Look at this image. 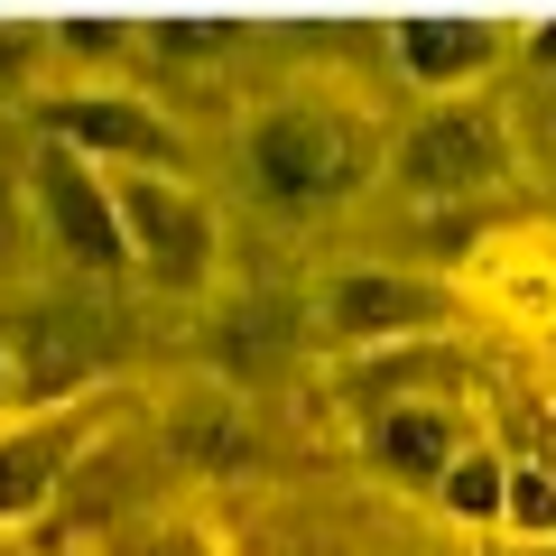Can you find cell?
Instances as JSON below:
<instances>
[{"instance_id":"1","label":"cell","mask_w":556,"mask_h":556,"mask_svg":"<svg viewBox=\"0 0 556 556\" xmlns=\"http://www.w3.org/2000/svg\"><path fill=\"white\" fill-rule=\"evenodd\" d=\"M380 121L334 93H278L241 121V186L278 214H334L380 186Z\"/></svg>"},{"instance_id":"2","label":"cell","mask_w":556,"mask_h":556,"mask_svg":"<svg viewBox=\"0 0 556 556\" xmlns=\"http://www.w3.org/2000/svg\"><path fill=\"white\" fill-rule=\"evenodd\" d=\"M380 177L408 204H482L519 177V130L492 93H445L380 139Z\"/></svg>"},{"instance_id":"3","label":"cell","mask_w":556,"mask_h":556,"mask_svg":"<svg viewBox=\"0 0 556 556\" xmlns=\"http://www.w3.org/2000/svg\"><path fill=\"white\" fill-rule=\"evenodd\" d=\"M0 343L20 371V408H47V399H93L130 362V316H121L112 278L102 288H38L20 316H0Z\"/></svg>"},{"instance_id":"4","label":"cell","mask_w":556,"mask_h":556,"mask_svg":"<svg viewBox=\"0 0 556 556\" xmlns=\"http://www.w3.org/2000/svg\"><path fill=\"white\" fill-rule=\"evenodd\" d=\"M112 204H121V241H130V278H149L159 298H214L223 204L186 167H112Z\"/></svg>"},{"instance_id":"5","label":"cell","mask_w":556,"mask_h":556,"mask_svg":"<svg viewBox=\"0 0 556 556\" xmlns=\"http://www.w3.org/2000/svg\"><path fill=\"white\" fill-rule=\"evenodd\" d=\"M306 316H316V343L371 353V343L455 334L473 306H464V288L445 269H417V260H353V269H334V278L306 288Z\"/></svg>"},{"instance_id":"6","label":"cell","mask_w":556,"mask_h":556,"mask_svg":"<svg viewBox=\"0 0 556 556\" xmlns=\"http://www.w3.org/2000/svg\"><path fill=\"white\" fill-rule=\"evenodd\" d=\"M28 214H38L47 251L75 278H130V241H121V204H112V167H93L65 139H28Z\"/></svg>"},{"instance_id":"7","label":"cell","mask_w":556,"mask_h":556,"mask_svg":"<svg viewBox=\"0 0 556 556\" xmlns=\"http://www.w3.org/2000/svg\"><path fill=\"white\" fill-rule=\"evenodd\" d=\"M102 445V399H47L0 417V529H38Z\"/></svg>"},{"instance_id":"8","label":"cell","mask_w":556,"mask_h":556,"mask_svg":"<svg viewBox=\"0 0 556 556\" xmlns=\"http://www.w3.org/2000/svg\"><path fill=\"white\" fill-rule=\"evenodd\" d=\"M38 121L47 139L84 149L93 167H186V130L177 112H159L149 93L130 84H84V93H38Z\"/></svg>"},{"instance_id":"9","label":"cell","mask_w":556,"mask_h":556,"mask_svg":"<svg viewBox=\"0 0 556 556\" xmlns=\"http://www.w3.org/2000/svg\"><path fill=\"white\" fill-rule=\"evenodd\" d=\"M316 353V316H306L298 288H232V298L214 306V334H204V362H214L223 390H269V380H288L298 362Z\"/></svg>"},{"instance_id":"10","label":"cell","mask_w":556,"mask_h":556,"mask_svg":"<svg viewBox=\"0 0 556 556\" xmlns=\"http://www.w3.org/2000/svg\"><path fill=\"white\" fill-rule=\"evenodd\" d=\"M390 65L427 102L492 93V84L519 65V20H408V28H390Z\"/></svg>"},{"instance_id":"11","label":"cell","mask_w":556,"mask_h":556,"mask_svg":"<svg viewBox=\"0 0 556 556\" xmlns=\"http://www.w3.org/2000/svg\"><path fill=\"white\" fill-rule=\"evenodd\" d=\"M464 445H473V417L455 408V390H417V399H390V408L362 417V455L399 492H437V473Z\"/></svg>"},{"instance_id":"12","label":"cell","mask_w":556,"mask_h":556,"mask_svg":"<svg viewBox=\"0 0 556 556\" xmlns=\"http://www.w3.org/2000/svg\"><path fill=\"white\" fill-rule=\"evenodd\" d=\"M455 288H464V306H492L519 334H547L556 325V241L547 232H501L492 223V241L455 269Z\"/></svg>"},{"instance_id":"13","label":"cell","mask_w":556,"mask_h":556,"mask_svg":"<svg viewBox=\"0 0 556 556\" xmlns=\"http://www.w3.org/2000/svg\"><path fill=\"white\" fill-rule=\"evenodd\" d=\"M464 380V353H455V334H417V343H371V353H353L334 371V399L353 417H371V408H390V399H417V390H455Z\"/></svg>"},{"instance_id":"14","label":"cell","mask_w":556,"mask_h":556,"mask_svg":"<svg viewBox=\"0 0 556 556\" xmlns=\"http://www.w3.org/2000/svg\"><path fill=\"white\" fill-rule=\"evenodd\" d=\"M167 455L186 464V473H251L260 464V417L241 390H186L177 408H167Z\"/></svg>"},{"instance_id":"15","label":"cell","mask_w":556,"mask_h":556,"mask_svg":"<svg viewBox=\"0 0 556 556\" xmlns=\"http://www.w3.org/2000/svg\"><path fill=\"white\" fill-rule=\"evenodd\" d=\"M501 473H510V464H501V445L473 437V445L437 473V492H427V501H437L455 529H501Z\"/></svg>"},{"instance_id":"16","label":"cell","mask_w":556,"mask_h":556,"mask_svg":"<svg viewBox=\"0 0 556 556\" xmlns=\"http://www.w3.org/2000/svg\"><path fill=\"white\" fill-rule=\"evenodd\" d=\"M47 47L75 56L84 75H102V84H112L121 65H139V28L130 20H56V28H47Z\"/></svg>"},{"instance_id":"17","label":"cell","mask_w":556,"mask_h":556,"mask_svg":"<svg viewBox=\"0 0 556 556\" xmlns=\"http://www.w3.org/2000/svg\"><path fill=\"white\" fill-rule=\"evenodd\" d=\"M501 529L510 538H556V464H510L501 473Z\"/></svg>"},{"instance_id":"18","label":"cell","mask_w":556,"mask_h":556,"mask_svg":"<svg viewBox=\"0 0 556 556\" xmlns=\"http://www.w3.org/2000/svg\"><path fill=\"white\" fill-rule=\"evenodd\" d=\"M232 47H241V28H223V20H149L139 28V56H159V65H214Z\"/></svg>"},{"instance_id":"19","label":"cell","mask_w":556,"mask_h":556,"mask_svg":"<svg viewBox=\"0 0 556 556\" xmlns=\"http://www.w3.org/2000/svg\"><path fill=\"white\" fill-rule=\"evenodd\" d=\"M38 241V214H28V139L0 130V269Z\"/></svg>"},{"instance_id":"20","label":"cell","mask_w":556,"mask_h":556,"mask_svg":"<svg viewBox=\"0 0 556 556\" xmlns=\"http://www.w3.org/2000/svg\"><path fill=\"white\" fill-rule=\"evenodd\" d=\"M130 556H232V547H223V529H214L204 510H167V519L139 538Z\"/></svg>"},{"instance_id":"21","label":"cell","mask_w":556,"mask_h":556,"mask_svg":"<svg viewBox=\"0 0 556 556\" xmlns=\"http://www.w3.org/2000/svg\"><path fill=\"white\" fill-rule=\"evenodd\" d=\"M38 56H47V38L28 20H0V112L10 102H28V84H38Z\"/></svg>"},{"instance_id":"22","label":"cell","mask_w":556,"mask_h":556,"mask_svg":"<svg viewBox=\"0 0 556 556\" xmlns=\"http://www.w3.org/2000/svg\"><path fill=\"white\" fill-rule=\"evenodd\" d=\"M28 556H93V547H84V538H65V529H56V538H38V547H28Z\"/></svg>"},{"instance_id":"23","label":"cell","mask_w":556,"mask_h":556,"mask_svg":"<svg viewBox=\"0 0 556 556\" xmlns=\"http://www.w3.org/2000/svg\"><path fill=\"white\" fill-rule=\"evenodd\" d=\"M20 408V371H10V343H0V417Z\"/></svg>"},{"instance_id":"24","label":"cell","mask_w":556,"mask_h":556,"mask_svg":"<svg viewBox=\"0 0 556 556\" xmlns=\"http://www.w3.org/2000/svg\"><path fill=\"white\" fill-rule=\"evenodd\" d=\"M0 556H28V547H20V529H0Z\"/></svg>"},{"instance_id":"25","label":"cell","mask_w":556,"mask_h":556,"mask_svg":"<svg viewBox=\"0 0 556 556\" xmlns=\"http://www.w3.org/2000/svg\"><path fill=\"white\" fill-rule=\"evenodd\" d=\"M519 556H556V538H538V547H519Z\"/></svg>"}]
</instances>
